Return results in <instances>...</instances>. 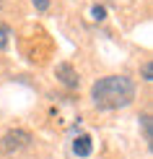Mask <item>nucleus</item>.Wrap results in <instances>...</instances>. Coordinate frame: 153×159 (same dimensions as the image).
Returning a JSON list of instances; mask_svg holds the SVG:
<instances>
[{
  "instance_id": "39448f33",
  "label": "nucleus",
  "mask_w": 153,
  "mask_h": 159,
  "mask_svg": "<svg viewBox=\"0 0 153 159\" xmlns=\"http://www.w3.org/2000/svg\"><path fill=\"white\" fill-rule=\"evenodd\" d=\"M8 39H11V29H8V24L0 21V50L8 47Z\"/></svg>"
},
{
  "instance_id": "7ed1b4c3",
  "label": "nucleus",
  "mask_w": 153,
  "mask_h": 159,
  "mask_svg": "<svg viewBox=\"0 0 153 159\" xmlns=\"http://www.w3.org/2000/svg\"><path fill=\"white\" fill-rule=\"evenodd\" d=\"M55 78L65 86V89H78V86H81V76H78V70L73 68L70 63H60L55 68Z\"/></svg>"
},
{
  "instance_id": "0eeeda50",
  "label": "nucleus",
  "mask_w": 153,
  "mask_h": 159,
  "mask_svg": "<svg viewBox=\"0 0 153 159\" xmlns=\"http://www.w3.org/2000/svg\"><path fill=\"white\" fill-rule=\"evenodd\" d=\"M140 73H143V81H153V63L151 60H145L140 65Z\"/></svg>"
},
{
  "instance_id": "1a4fd4ad",
  "label": "nucleus",
  "mask_w": 153,
  "mask_h": 159,
  "mask_svg": "<svg viewBox=\"0 0 153 159\" xmlns=\"http://www.w3.org/2000/svg\"><path fill=\"white\" fill-rule=\"evenodd\" d=\"M31 3L36 5V11H47L49 8V0H31Z\"/></svg>"
},
{
  "instance_id": "6e6552de",
  "label": "nucleus",
  "mask_w": 153,
  "mask_h": 159,
  "mask_svg": "<svg viewBox=\"0 0 153 159\" xmlns=\"http://www.w3.org/2000/svg\"><path fill=\"white\" fill-rule=\"evenodd\" d=\"M91 18H94V21H104V18H106V11L101 8V5H94V8H91Z\"/></svg>"
},
{
  "instance_id": "423d86ee",
  "label": "nucleus",
  "mask_w": 153,
  "mask_h": 159,
  "mask_svg": "<svg viewBox=\"0 0 153 159\" xmlns=\"http://www.w3.org/2000/svg\"><path fill=\"white\" fill-rule=\"evenodd\" d=\"M140 125H143V136H145V141L151 143V138H153V133H151V115H143V117H140Z\"/></svg>"
},
{
  "instance_id": "9d476101",
  "label": "nucleus",
  "mask_w": 153,
  "mask_h": 159,
  "mask_svg": "<svg viewBox=\"0 0 153 159\" xmlns=\"http://www.w3.org/2000/svg\"><path fill=\"white\" fill-rule=\"evenodd\" d=\"M3 3H5V0H0V8H3Z\"/></svg>"
},
{
  "instance_id": "f03ea898",
  "label": "nucleus",
  "mask_w": 153,
  "mask_h": 159,
  "mask_svg": "<svg viewBox=\"0 0 153 159\" xmlns=\"http://www.w3.org/2000/svg\"><path fill=\"white\" fill-rule=\"evenodd\" d=\"M31 143V133L26 128H11L8 133L0 138V154H13V151H21Z\"/></svg>"
},
{
  "instance_id": "20e7f679",
  "label": "nucleus",
  "mask_w": 153,
  "mask_h": 159,
  "mask_svg": "<svg viewBox=\"0 0 153 159\" xmlns=\"http://www.w3.org/2000/svg\"><path fill=\"white\" fill-rule=\"evenodd\" d=\"M91 136H78L75 141H73V151H75L78 157H88L91 154Z\"/></svg>"
},
{
  "instance_id": "f257e3e1",
  "label": "nucleus",
  "mask_w": 153,
  "mask_h": 159,
  "mask_svg": "<svg viewBox=\"0 0 153 159\" xmlns=\"http://www.w3.org/2000/svg\"><path fill=\"white\" fill-rule=\"evenodd\" d=\"M91 99L99 110H119L127 107L135 99V84L132 78L117 73V76H104L91 86Z\"/></svg>"
}]
</instances>
